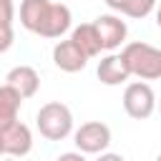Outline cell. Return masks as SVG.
Segmentation results:
<instances>
[{"label":"cell","instance_id":"cell-16","mask_svg":"<svg viewBox=\"0 0 161 161\" xmlns=\"http://www.w3.org/2000/svg\"><path fill=\"white\" fill-rule=\"evenodd\" d=\"M13 43H15V33H13V28H0V55L8 53V50L13 48Z\"/></svg>","mask_w":161,"mask_h":161},{"label":"cell","instance_id":"cell-11","mask_svg":"<svg viewBox=\"0 0 161 161\" xmlns=\"http://www.w3.org/2000/svg\"><path fill=\"white\" fill-rule=\"evenodd\" d=\"M70 40H73L88 58H96V55H101V50H103L101 35H98V30H96L93 23H80L78 28H73Z\"/></svg>","mask_w":161,"mask_h":161},{"label":"cell","instance_id":"cell-4","mask_svg":"<svg viewBox=\"0 0 161 161\" xmlns=\"http://www.w3.org/2000/svg\"><path fill=\"white\" fill-rule=\"evenodd\" d=\"M73 143L80 153H106L111 146V128L103 121H86L73 133Z\"/></svg>","mask_w":161,"mask_h":161},{"label":"cell","instance_id":"cell-9","mask_svg":"<svg viewBox=\"0 0 161 161\" xmlns=\"http://www.w3.org/2000/svg\"><path fill=\"white\" fill-rule=\"evenodd\" d=\"M5 83H8L13 91H18L20 98L25 101V98H33V96L38 93V88H40V75H38V70H35L33 65H15V68L8 70Z\"/></svg>","mask_w":161,"mask_h":161},{"label":"cell","instance_id":"cell-7","mask_svg":"<svg viewBox=\"0 0 161 161\" xmlns=\"http://www.w3.org/2000/svg\"><path fill=\"white\" fill-rule=\"evenodd\" d=\"M53 63H55V68H60L63 73H78V70L86 68L88 55L68 38V40H58V43L53 45Z\"/></svg>","mask_w":161,"mask_h":161},{"label":"cell","instance_id":"cell-14","mask_svg":"<svg viewBox=\"0 0 161 161\" xmlns=\"http://www.w3.org/2000/svg\"><path fill=\"white\" fill-rule=\"evenodd\" d=\"M111 10L128 15V18H146L156 10L158 0H103Z\"/></svg>","mask_w":161,"mask_h":161},{"label":"cell","instance_id":"cell-3","mask_svg":"<svg viewBox=\"0 0 161 161\" xmlns=\"http://www.w3.org/2000/svg\"><path fill=\"white\" fill-rule=\"evenodd\" d=\"M158 101H156V93L153 88L146 83V80H133L123 88V111L136 118V121H146L153 111H156Z\"/></svg>","mask_w":161,"mask_h":161},{"label":"cell","instance_id":"cell-1","mask_svg":"<svg viewBox=\"0 0 161 161\" xmlns=\"http://www.w3.org/2000/svg\"><path fill=\"white\" fill-rule=\"evenodd\" d=\"M121 58L131 75L141 80H158L161 78V48H153L148 43H126L121 50Z\"/></svg>","mask_w":161,"mask_h":161},{"label":"cell","instance_id":"cell-15","mask_svg":"<svg viewBox=\"0 0 161 161\" xmlns=\"http://www.w3.org/2000/svg\"><path fill=\"white\" fill-rule=\"evenodd\" d=\"M13 20H15L13 0H0V28H13Z\"/></svg>","mask_w":161,"mask_h":161},{"label":"cell","instance_id":"cell-17","mask_svg":"<svg viewBox=\"0 0 161 161\" xmlns=\"http://www.w3.org/2000/svg\"><path fill=\"white\" fill-rule=\"evenodd\" d=\"M55 161H86V153H80V151H65Z\"/></svg>","mask_w":161,"mask_h":161},{"label":"cell","instance_id":"cell-6","mask_svg":"<svg viewBox=\"0 0 161 161\" xmlns=\"http://www.w3.org/2000/svg\"><path fill=\"white\" fill-rule=\"evenodd\" d=\"M73 25V15H70V8L63 5V3H50L45 18L40 20L35 35L40 38H60L63 33H68Z\"/></svg>","mask_w":161,"mask_h":161},{"label":"cell","instance_id":"cell-21","mask_svg":"<svg viewBox=\"0 0 161 161\" xmlns=\"http://www.w3.org/2000/svg\"><path fill=\"white\" fill-rule=\"evenodd\" d=\"M156 161H161V153H158V156H156Z\"/></svg>","mask_w":161,"mask_h":161},{"label":"cell","instance_id":"cell-10","mask_svg":"<svg viewBox=\"0 0 161 161\" xmlns=\"http://www.w3.org/2000/svg\"><path fill=\"white\" fill-rule=\"evenodd\" d=\"M96 75H98V80L103 86H121V83H126L131 78L121 53H108L106 58H101L98 68H96Z\"/></svg>","mask_w":161,"mask_h":161},{"label":"cell","instance_id":"cell-20","mask_svg":"<svg viewBox=\"0 0 161 161\" xmlns=\"http://www.w3.org/2000/svg\"><path fill=\"white\" fill-rule=\"evenodd\" d=\"M0 156H5V148H3V136H0Z\"/></svg>","mask_w":161,"mask_h":161},{"label":"cell","instance_id":"cell-5","mask_svg":"<svg viewBox=\"0 0 161 161\" xmlns=\"http://www.w3.org/2000/svg\"><path fill=\"white\" fill-rule=\"evenodd\" d=\"M98 35H101V43H103V50H116L126 43V35H128V25L126 20H121V15H113V13H106V15H98L93 20Z\"/></svg>","mask_w":161,"mask_h":161},{"label":"cell","instance_id":"cell-19","mask_svg":"<svg viewBox=\"0 0 161 161\" xmlns=\"http://www.w3.org/2000/svg\"><path fill=\"white\" fill-rule=\"evenodd\" d=\"M156 25H158V28H161V3H158V5H156Z\"/></svg>","mask_w":161,"mask_h":161},{"label":"cell","instance_id":"cell-18","mask_svg":"<svg viewBox=\"0 0 161 161\" xmlns=\"http://www.w3.org/2000/svg\"><path fill=\"white\" fill-rule=\"evenodd\" d=\"M96 161H126L121 153H111V151H106V153H98V158Z\"/></svg>","mask_w":161,"mask_h":161},{"label":"cell","instance_id":"cell-2","mask_svg":"<svg viewBox=\"0 0 161 161\" xmlns=\"http://www.w3.org/2000/svg\"><path fill=\"white\" fill-rule=\"evenodd\" d=\"M35 126L40 131L43 138L48 141H63L73 133V113L65 103L60 101H50L45 106H40L38 116H35Z\"/></svg>","mask_w":161,"mask_h":161},{"label":"cell","instance_id":"cell-12","mask_svg":"<svg viewBox=\"0 0 161 161\" xmlns=\"http://www.w3.org/2000/svg\"><path fill=\"white\" fill-rule=\"evenodd\" d=\"M20 103H23V98H20L18 91H13L8 83L0 86V131L8 128V126H13L18 121Z\"/></svg>","mask_w":161,"mask_h":161},{"label":"cell","instance_id":"cell-13","mask_svg":"<svg viewBox=\"0 0 161 161\" xmlns=\"http://www.w3.org/2000/svg\"><path fill=\"white\" fill-rule=\"evenodd\" d=\"M48 8H50V0H23L20 3V25L25 30L35 33L40 20L45 18Z\"/></svg>","mask_w":161,"mask_h":161},{"label":"cell","instance_id":"cell-22","mask_svg":"<svg viewBox=\"0 0 161 161\" xmlns=\"http://www.w3.org/2000/svg\"><path fill=\"white\" fill-rule=\"evenodd\" d=\"M156 108H158V111H161V101H158V106H156Z\"/></svg>","mask_w":161,"mask_h":161},{"label":"cell","instance_id":"cell-8","mask_svg":"<svg viewBox=\"0 0 161 161\" xmlns=\"http://www.w3.org/2000/svg\"><path fill=\"white\" fill-rule=\"evenodd\" d=\"M0 136H3L5 156H28L30 148H33V133L23 121H15L13 126L3 128Z\"/></svg>","mask_w":161,"mask_h":161}]
</instances>
